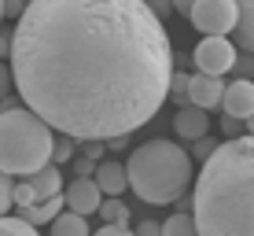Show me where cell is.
<instances>
[{
  "mask_svg": "<svg viewBox=\"0 0 254 236\" xmlns=\"http://www.w3.org/2000/svg\"><path fill=\"white\" fill-rule=\"evenodd\" d=\"M7 63L22 103L56 133L111 141L170 100L173 45L147 0H30Z\"/></svg>",
  "mask_w": 254,
  "mask_h": 236,
  "instance_id": "cell-1",
  "label": "cell"
},
{
  "mask_svg": "<svg viewBox=\"0 0 254 236\" xmlns=\"http://www.w3.org/2000/svg\"><path fill=\"white\" fill-rule=\"evenodd\" d=\"M191 214L203 236H254V133L225 137L191 188Z\"/></svg>",
  "mask_w": 254,
  "mask_h": 236,
  "instance_id": "cell-2",
  "label": "cell"
},
{
  "mask_svg": "<svg viewBox=\"0 0 254 236\" xmlns=\"http://www.w3.org/2000/svg\"><path fill=\"white\" fill-rule=\"evenodd\" d=\"M126 170H129V188L144 203L155 207L177 203L195 181L191 177V152H185L177 141H162V137L133 148Z\"/></svg>",
  "mask_w": 254,
  "mask_h": 236,
  "instance_id": "cell-3",
  "label": "cell"
},
{
  "mask_svg": "<svg viewBox=\"0 0 254 236\" xmlns=\"http://www.w3.org/2000/svg\"><path fill=\"white\" fill-rule=\"evenodd\" d=\"M56 129L33 107H4L0 111V170H7L11 177H30L33 170H41L52 162V148H56Z\"/></svg>",
  "mask_w": 254,
  "mask_h": 236,
  "instance_id": "cell-4",
  "label": "cell"
},
{
  "mask_svg": "<svg viewBox=\"0 0 254 236\" xmlns=\"http://www.w3.org/2000/svg\"><path fill=\"white\" fill-rule=\"evenodd\" d=\"M188 19L199 33H232L240 19V4L236 0H195L188 7Z\"/></svg>",
  "mask_w": 254,
  "mask_h": 236,
  "instance_id": "cell-5",
  "label": "cell"
},
{
  "mask_svg": "<svg viewBox=\"0 0 254 236\" xmlns=\"http://www.w3.org/2000/svg\"><path fill=\"white\" fill-rule=\"evenodd\" d=\"M191 63H195V71L206 74H229L236 67V45L225 33H206L191 52Z\"/></svg>",
  "mask_w": 254,
  "mask_h": 236,
  "instance_id": "cell-6",
  "label": "cell"
},
{
  "mask_svg": "<svg viewBox=\"0 0 254 236\" xmlns=\"http://www.w3.org/2000/svg\"><path fill=\"white\" fill-rule=\"evenodd\" d=\"M63 196H66V207L70 211H77V214H100V203H103V192L100 185H96V177H81L77 173L74 181L63 188Z\"/></svg>",
  "mask_w": 254,
  "mask_h": 236,
  "instance_id": "cell-7",
  "label": "cell"
},
{
  "mask_svg": "<svg viewBox=\"0 0 254 236\" xmlns=\"http://www.w3.org/2000/svg\"><path fill=\"white\" fill-rule=\"evenodd\" d=\"M221 111H225V115L243 118V122H247V118L254 115V78H236V81L225 85Z\"/></svg>",
  "mask_w": 254,
  "mask_h": 236,
  "instance_id": "cell-8",
  "label": "cell"
},
{
  "mask_svg": "<svg viewBox=\"0 0 254 236\" xmlns=\"http://www.w3.org/2000/svg\"><path fill=\"white\" fill-rule=\"evenodd\" d=\"M173 129H177L181 141H199V137L210 133V111L199 107V103H185L173 115Z\"/></svg>",
  "mask_w": 254,
  "mask_h": 236,
  "instance_id": "cell-9",
  "label": "cell"
},
{
  "mask_svg": "<svg viewBox=\"0 0 254 236\" xmlns=\"http://www.w3.org/2000/svg\"><path fill=\"white\" fill-rule=\"evenodd\" d=\"M188 92H191V103H199V107L214 111V107H221L225 81H221V74H206V71H195V74H191V85H188Z\"/></svg>",
  "mask_w": 254,
  "mask_h": 236,
  "instance_id": "cell-10",
  "label": "cell"
},
{
  "mask_svg": "<svg viewBox=\"0 0 254 236\" xmlns=\"http://www.w3.org/2000/svg\"><path fill=\"white\" fill-rule=\"evenodd\" d=\"M92 177H96V185H100L103 196H122V192L129 188V170L115 159H100Z\"/></svg>",
  "mask_w": 254,
  "mask_h": 236,
  "instance_id": "cell-11",
  "label": "cell"
},
{
  "mask_svg": "<svg viewBox=\"0 0 254 236\" xmlns=\"http://www.w3.org/2000/svg\"><path fill=\"white\" fill-rule=\"evenodd\" d=\"M66 211V196H63V192H59V196H48V199H37V203H33V207H22V218H30V222L33 225H37V229H41V225H52V222H56V218L59 214H63Z\"/></svg>",
  "mask_w": 254,
  "mask_h": 236,
  "instance_id": "cell-12",
  "label": "cell"
},
{
  "mask_svg": "<svg viewBox=\"0 0 254 236\" xmlns=\"http://www.w3.org/2000/svg\"><path fill=\"white\" fill-rule=\"evenodd\" d=\"M30 181H33V188H37L41 199L59 196V192H63V173H59V162H45L41 170L30 173Z\"/></svg>",
  "mask_w": 254,
  "mask_h": 236,
  "instance_id": "cell-13",
  "label": "cell"
},
{
  "mask_svg": "<svg viewBox=\"0 0 254 236\" xmlns=\"http://www.w3.org/2000/svg\"><path fill=\"white\" fill-rule=\"evenodd\" d=\"M240 4V19H236V48L254 52V0H236Z\"/></svg>",
  "mask_w": 254,
  "mask_h": 236,
  "instance_id": "cell-14",
  "label": "cell"
},
{
  "mask_svg": "<svg viewBox=\"0 0 254 236\" xmlns=\"http://www.w3.org/2000/svg\"><path fill=\"white\" fill-rule=\"evenodd\" d=\"M48 229L56 233V236H85V233H89V218H85V214H77V211H70V207H66V211L59 214L56 222L48 225Z\"/></svg>",
  "mask_w": 254,
  "mask_h": 236,
  "instance_id": "cell-15",
  "label": "cell"
},
{
  "mask_svg": "<svg viewBox=\"0 0 254 236\" xmlns=\"http://www.w3.org/2000/svg\"><path fill=\"white\" fill-rule=\"evenodd\" d=\"M162 233H166V236H188V233H199V229H195V214H191V211H173V214L162 222Z\"/></svg>",
  "mask_w": 254,
  "mask_h": 236,
  "instance_id": "cell-16",
  "label": "cell"
},
{
  "mask_svg": "<svg viewBox=\"0 0 254 236\" xmlns=\"http://www.w3.org/2000/svg\"><path fill=\"white\" fill-rule=\"evenodd\" d=\"M0 233H4V236H33L37 225L15 211V214H0Z\"/></svg>",
  "mask_w": 254,
  "mask_h": 236,
  "instance_id": "cell-17",
  "label": "cell"
},
{
  "mask_svg": "<svg viewBox=\"0 0 254 236\" xmlns=\"http://www.w3.org/2000/svg\"><path fill=\"white\" fill-rule=\"evenodd\" d=\"M188 85H191V74H185L181 67H173V74H170V100L177 103V107L191 103V92H188Z\"/></svg>",
  "mask_w": 254,
  "mask_h": 236,
  "instance_id": "cell-18",
  "label": "cell"
},
{
  "mask_svg": "<svg viewBox=\"0 0 254 236\" xmlns=\"http://www.w3.org/2000/svg\"><path fill=\"white\" fill-rule=\"evenodd\" d=\"M100 214H103V222H129V207L122 203V196H107L100 203Z\"/></svg>",
  "mask_w": 254,
  "mask_h": 236,
  "instance_id": "cell-19",
  "label": "cell"
},
{
  "mask_svg": "<svg viewBox=\"0 0 254 236\" xmlns=\"http://www.w3.org/2000/svg\"><path fill=\"white\" fill-rule=\"evenodd\" d=\"M37 188H33V181L26 177V181H15V211H22V207H33L37 203Z\"/></svg>",
  "mask_w": 254,
  "mask_h": 236,
  "instance_id": "cell-20",
  "label": "cell"
},
{
  "mask_svg": "<svg viewBox=\"0 0 254 236\" xmlns=\"http://www.w3.org/2000/svg\"><path fill=\"white\" fill-rule=\"evenodd\" d=\"M15 207V181L7 170H0V214H7Z\"/></svg>",
  "mask_w": 254,
  "mask_h": 236,
  "instance_id": "cell-21",
  "label": "cell"
},
{
  "mask_svg": "<svg viewBox=\"0 0 254 236\" xmlns=\"http://www.w3.org/2000/svg\"><path fill=\"white\" fill-rule=\"evenodd\" d=\"M74 152H77V148H74V137L59 133L56 148H52V162H59V166H63V162H70V159H74Z\"/></svg>",
  "mask_w": 254,
  "mask_h": 236,
  "instance_id": "cell-22",
  "label": "cell"
},
{
  "mask_svg": "<svg viewBox=\"0 0 254 236\" xmlns=\"http://www.w3.org/2000/svg\"><path fill=\"white\" fill-rule=\"evenodd\" d=\"M214 148H217V141H214V137H199V141H191V159H199V162H206L210 159V152H214Z\"/></svg>",
  "mask_w": 254,
  "mask_h": 236,
  "instance_id": "cell-23",
  "label": "cell"
},
{
  "mask_svg": "<svg viewBox=\"0 0 254 236\" xmlns=\"http://www.w3.org/2000/svg\"><path fill=\"white\" fill-rule=\"evenodd\" d=\"M232 71H240V78H254V52H236V67Z\"/></svg>",
  "mask_w": 254,
  "mask_h": 236,
  "instance_id": "cell-24",
  "label": "cell"
},
{
  "mask_svg": "<svg viewBox=\"0 0 254 236\" xmlns=\"http://www.w3.org/2000/svg\"><path fill=\"white\" fill-rule=\"evenodd\" d=\"M243 126H247L243 118H236V115H221V133H225V137H240V133H243Z\"/></svg>",
  "mask_w": 254,
  "mask_h": 236,
  "instance_id": "cell-25",
  "label": "cell"
},
{
  "mask_svg": "<svg viewBox=\"0 0 254 236\" xmlns=\"http://www.w3.org/2000/svg\"><path fill=\"white\" fill-rule=\"evenodd\" d=\"M96 162H100V159H92V155H74V170L81 173V177H92V173H96Z\"/></svg>",
  "mask_w": 254,
  "mask_h": 236,
  "instance_id": "cell-26",
  "label": "cell"
},
{
  "mask_svg": "<svg viewBox=\"0 0 254 236\" xmlns=\"http://www.w3.org/2000/svg\"><path fill=\"white\" fill-rule=\"evenodd\" d=\"M15 89V74H11V63H4L0 59V96H7Z\"/></svg>",
  "mask_w": 254,
  "mask_h": 236,
  "instance_id": "cell-27",
  "label": "cell"
},
{
  "mask_svg": "<svg viewBox=\"0 0 254 236\" xmlns=\"http://www.w3.org/2000/svg\"><path fill=\"white\" fill-rule=\"evenodd\" d=\"M126 233H133L129 222H103L100 225V236H126Z\"/></svg>",
  "mask_w": 254,
  "mask_h": 236,
  "instance_id": "cell-28",
  "label": "cell"
},
{
  "mask_svg": "<svg viewBox=\"0 0 254 236\" xmlns=\"http://www.w3.org/2000/svg\"><path fill=\"white\" fill-rule=\"evenodd\" d=\"M26 4H30V0H4V19H22Z\"/></svg>",
  "mask_w": 254,
  "mask_h": 236,
  "instance_id": "cell-29",
  "label": "cell"
},
{
  "mask_svg": "<svg viewBox=\"0 0 254 236\" xmlns=\"http://www.w3.org/2000/svg\"><path fill=\"white\" fill-rule=\"evenodd\" d=\"M81 144H85L81 152L92 155V159H103V152H107V141H81Z\"/></svg>",
  "mask_w": 254,
  "mask_h": 236,
  "instance_id": "cell-30",
  "label": "cell"
},
{
  "mask_svg": "<svg viewBox=\"0 0 254 236\" xmlns=\"http://www.w3.org/2000/svg\"><path fill=\"white\" fill-rule=\"evenodd\" d=\"M147 7H151V11L159 15V19H166V15L173 11V0H147Z\"/></svg>",
  "mask_w": 254,
  "mask_h": 236,
  "instance_id": "cell-31",
  "label": "cell"
},
{
  "mask_svg": "<svg viewBox=\"0 0 254 236\" xmlns=\"http://www.w3.org/2000/svg\"><path fill=\"white\" fill-rule=\"evenodd\" d=\"M136 233H144V236H155V233H162V225H159V222H151V218H144V222L136 225Z\"/></svg>",
  "mask_w": 254,
  "mask_h": 236,
  "instance_id": "cell-32",
  "label": "cell"
},
{
  "mask_svg": "<svg viewBox=\"0 0 254 236\" xmlns=\"http://www.w3.org/2000/svg\"><path fill=\"white\" fill-rule=\"evenodd\" d=\"M0 59H11V33H0Z\"/></svg>",
  "mask_w": 254,
  "mask_h": 236,
  "instance_id": "cell-33",
  "label": "cell"
},
{
  "mask_svg": "<svg viewBox=\"0 0 254 236\" xmlns=\"http://www.w3.org/2000/svg\"><path fill=\"white\" fill-rule=\"evenodd\" d=\"M195 4V0H173V11H181V15H188V7Z\"/></svg>",
  "mask_w": 254,
  "mask_h": 236,
  "instance_id": "cell-34",
  "label": "cell"
},
{
  "mask_svg": "<svg viewBox=\"0 0 254 236\" xmlns=\"http://www.w3.org/2000/svg\"><path fill=\"white\" fill-rule=\"evenodd\" d=\"M247 133H254V115L247 118Z\"/></svg>",
  "mask_w": 254,
  "mask_h": 236,
  "instance_id": "cell-35",
  "label": "cell"
},
{
  "mask_svg": "<svg viewBox=\"0 0 254 236\" xmlns=\"http://www.w3.org/2000/svg\"><path fill=\"white\" fill-rule=\"evenodd\" d=\"M0 19H4V0H0Z\"/></svg>",
  "mask_w": 254,
  "mask_h": 236,
  "instance_id": "cell-36",
  "label": "cell"
}]
</instances>
